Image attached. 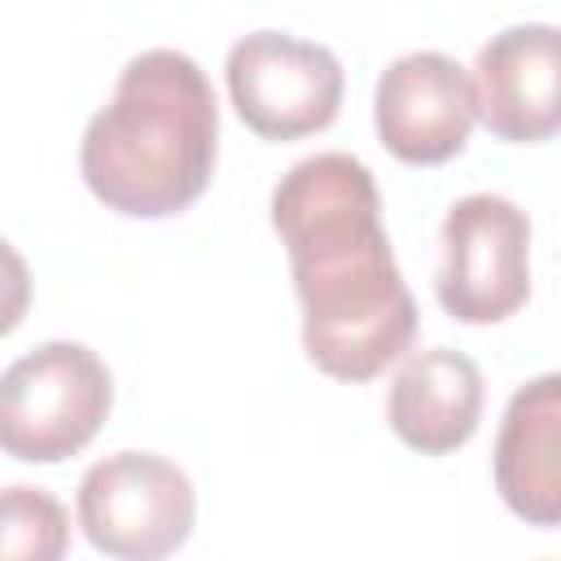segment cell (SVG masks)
<instances>
[{"mask_svg": "<svg viewBox=\"0 0 561 561\" xmlns=\"http://www.w3.org/2000/svg\"><path fill=\"white\" fill-rule=\"evenodd\" d=\"M438 307L465 324H495L530 294V219L500 193L451 202L438 228Z\"/></svg>", "mask_w": 561, "mask_h": 561, "instance_id": "4", "label": "cell"}, {"mask_svg": "<svg viewBox=\"0 0 561 561\" xmlns=\"http://www.w3.org/2000/svg\"><path fill=\"white\" fill-rule=\"evenodd\" d=\"M228 96L263 140H298L337 118L342 61L289 31H250L228 48Z\"/></svg>", "mask_w": 561, "mask_h": 561, "instance_id": "6", "label": "cell"}, {"mask_svg": "<svg viewBox=\"0 0 561 561\" xmlns=\"http://www.w3.org/2000/svg\"><path fill=\"white\" fill-rule=\"evenodd\" d=\"M26 307H31V272H26V259L0 237V337L22 324Z\"/></svg>", "mask_w": 561, "mask_h": 561, "instance_id": "12", "label": "cell"}, {"mask_svg": "<svg viewBox=\"0 0 561 561\" xmlns=\"http://www.w3.org/2000/svg\"><path fill=\"white\" fill-rule=\"evenodd\" d=\"M272 228L302 302V351L337 381H368L416 337V302L381 228L373 171L351 153H311L272 188Z\"/></svg>", "mask_w": 561, "mask_h": 561, "instance_id": "1", "label": "cell"}, {"mask_svg": "<svg viewBox=\"0 0 561 561\" xmlns=\"http://www.w3.org/2000/svg\"><path fill=\"white\" fill-rule=\"evenodd\" d=\"M373 123L399 162L438 167L456 158L473 127V92L465 66L438 48L394 57L377 79Z\"/></svg>", "mask_w": 561, "mask_h": 561, "instance_id": "7", "label": "cell"}, {"mask_svg": "<svg viewBox=\"0 0 561 561\" xmlns=\"http://www.w3.org/2000/svg\"><path fill=\"white\" fill-rule=\"evenodd\" d=\"M197 517L188 473L158 451H114L79 482V526L114 561L171 557Z\"/></svg>", "mask_w": 561, "mask_h": 561, "instance_id": "5", "label": "cell"}, {"mask_svg": "<svg viewBox=\"0 0 561 561\" xmlns=\"http://www.w3.org/2000/svg\"><path fill=\"white\" fill-rule=\"evenodd\" d=\"M219 105L210 79L188 53L145 48L92 114L79 171L105 210L127 219H167L188 210L215 171Z\"/></svg>", "mask_w": 561, "mask_h": 561, "instance_id": "2", "label": "cell"}, {"mask_svg": "<svg viewBox=\"0 0 561 561\" xmlns=\"http://www.w3.org/2000/svg\"><path fill=\"white\" fill-rule=\"evenodd\" d=\"M70 517L44 486H0V561H61Z\"/></svg>", "mask_w": 561, "mask_h": 561, "instance_id": "11", "label": "cell"}, {"mask_svg": "<svg viewBox=\"0 0 561 561\" xmlns=\"http://www.w3.org/2000/svg\"><path fill=\"white\" fill-rule=\"evenodd\" d=\"M473 114L513 145L548 140L561 127V35L548 22H522L491 35L469 75Z\"/></svg>", "mask_w": 561, "mask_h": 561, "instance_id": "8", "label": "cell"}, {"mask_svg": "<svg viewBox=\"0 0 561 561\" xmlns=\"http://www.w3.org/2000/svg\"><path fill=\"white\" fill-rule=\"evenodd\" d=\"M114 403L110 368L83 342H44L0 373V451L57 465L83 451Z\"/></svg>", "mask_w": 561, "mask_h": 561, "instance_id": "3", "label": "cell"}, {"mask_svg": "<svg viewBox=\"0 0 561 561\" xmlns=\"http://www.w3.org/2000/svg\"><path fill=\"white\" fill-rule=\"evenodd\" d=\"M557 434H561V377L543 373L508 399L495 438V486L504 504L530 526L561 522Z\"/></svg>", "mask_w": 561, "mask_h": 561, "instance_id": "10", "label": "cell"}, {"mask_svg": "<svg viewBox=\"0 0 561 561\" xmlns=\"http://www.w3.org/2000/svg\"><path fill=\"white\" fill-rule=\"evenodd\" d=\"M482 373L465 351L430 346L403 359L386 394L390 430L421 456L465 447L482 421Z\"/></svg>", "mask_w": 561, "mask_h": 561, "instance_id": "9", "label": "cell"}]
</instances>
